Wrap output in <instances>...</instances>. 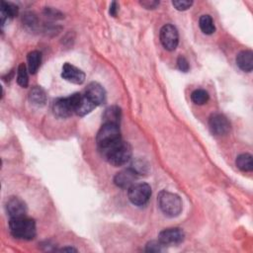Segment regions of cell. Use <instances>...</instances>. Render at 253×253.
<instances>
[{
    "label": "cell",
    "mask_w": 253,
    "mask_h": 253,
    "mask_svg": "<svg viewBox=\"0 0 253 253\" xmlns=\"http://www.w3.org/2000/svg\"><path fill=\"white\" fill-rule=\"evenodd\" d=\"M105 159L114 166H122L126 164L131 157V146L123 139L113 145L101 150Z\"/></svg>",
    "instance_id": "6da1fadb"
},
{
    "label": "cell",
    "mask_w": 253,
    "mask_h": 253,
    "mask_svg": "<svg viewBox=\"0 0 253 253\" xmlns=\"http://www.w3.org/2000/svg\"><path fill=\"white\" fill-rule=\"evenodd\" d=\"M9 228L11 234L18 239L31 240L36 236V222L27 215L11 217Z\"/></svg>",
    "instance_id": "7a4b0ae2"
},
{
    "label": "cell",
    "mask_w": 253,
    "mask_h": 253,
    "mask_svg": "<svg viewBox=\"0 0 253 253\" xmlns=\"http://www.w3.org/2000/svg\"><path fill=\"white\" fill-rule=\"evenodd\" d=\"M157 201L161 211L169 217H175L182 211V201L174 193L162 191L159 193Z\"/></svg>",
    "instance_id": "3957f363"
},
{
    "label": "cell",
    "mask_w": 253,
    "mask_h": 253,
    "mask_svg": "<svg viewBox=\"0 0 253 253\" xmlns=\"http://www.w3.org/2000/svg\"><path fill=\"white\" fill-rule=\"evenodd\" d=\"M121 139L122 137L120 127L118 125L113 124H103L96 137V141L100 150L113 145Z\"/></svg>",
    "instance_id": "277c9868"
},
{
    "label": "cell",
    "mask_w": 253,
    "mask_h": 253,
    "mask_svg": "<svg viewBox=\"0 0 253 253\" xmlns=\"http://www.w3.org/2000/svg\"><path fill=\"white\" fill-rule=\"evenodd\" d=\"M151 196V188L146 183H134L127 189V197L134 206L141 207L147 204Z\"/></svg>",
    "instance_id": "5b68a950"
},
{
    "label": "cell",
    "mask_w": 253,
    "mask_h": 253,
    "mask_svg": "<svg viewBox=\"0 0 253 253\" xmlns=\"http://www.w3.org/2000/svg\"><path fill=\"white\" fill-rule=\"evenodd\" d=\"M160 42L165 49L174 50L179 42L177 29L170 24L164 25L160 30Z\"/></svg>",
    "instance_id": "8992f818"
},
{
    "label": "cell",
    "mask_w": 253,
    "mask_h": 253,
    "mask_svg": "<svg viewBox=\"0 0 253 253\" xmlns=\"http://www.w3.org/2000/svg\"><path fill=\"white\" fill-rule=\"evenodd\" d=\"M69 97L71 100L73 112L78 116H85L96 107V105L93 102H91L85 94L74 93Z\"/></svg>",
    "instance_id": "52a82bcc"
},
{
    "label": "cell",
    "mask_w": 253,
    "mask_h": 253,
    "mask_svg": "<svg viewBox=\"0 0 253 253\" xmlns=\"http://www.w3.org/2000/svg\"><path fill=\"white\" fill-rule=\"evenodd\" d=\"M184 237L185 233L181 228L171 227L160 231L158 235V241L162 245H175L183 242Z\"/></svg>",
    "instance_id": "ba28073f"
},
{
    "label": "cell",
    "mask_w": 253,
    "mask_h": 253,
    "mask_svg": "<svg viewBox=\"0 0 253 253\" xmlns=\"http://www.w3.org/2000/svg\"><path fill=\"white\" fill-rule=\"evenodd\" d=\"M209 126L214 135H224L230 129V124L227 118L221 114L211 115L209 120Z\"/></svg>",
    "instance_id": "9c48e42d"
},
{
    "label": "cell",
    "mask_w": 253,
    "mask_h": 253,
    "mask_svg": "<svg viewBox=\"0 0 253 253\" xmlns=\"http://www.w3.org/2000/svg\"><path fill=\"white\" fill-rule=\"evenodd\" d=\"M84 94L96 106L102 105L106 101V91L97 82H91L87 85Z\"/></svg>",
    "instance_id": "30bf717a"
},
{
    "label": "cell",
    "mask_w": 253,
    "mask_h": 253,
    "mask_svg": "<svg viewBox=\"0 0 253 253\" xmlns=\"http://www.w3.org/2000/svg\"><path fill=\"white\" fill-rule=\"evenodd\" d=\"M61 76L66 81L74 84H82L85 80V73L81 69L68 62L63 64Z\"/></svg>",
    "instance_id": "8fae6325"
},
{
    "label": "cell",
    "mask_w": 253,
    "mask_h": 253,
    "mask_svg": "<svg viewBox=\"0 0 253 253\" xmlns=\"http://www.w3.org/2000/svg\"><path fill=\"white\" fill-rule=\"evenodd\" d=\"M6 211L10 218L24 216L27 213V206L20 198L10 197L6 202Z\"/></svg>",
    "instance_id": "7c38bea8"
},
{
    "label": "cell",
    "mask_w": 253,
    "mask_h": 253,
    "mask_svg": "<svg viewBox=\"0 0 253 253\" xmlns=\"http://www.w3.org/2000/svg\"><path fill=\"white\" fill-rule=\"evenodd\" d=\"M53 114L58 118H67L74 114L70 97L58 98L53 102L52 105Z\"/></svg>",
    "instance_id": "4fadbf2b"
},
{
    "label": "cell",
    "mask_w": 253,
    "mask_h": 253,
    "mask_svg": "<svg viewBox=\"0 0 253 253\" xmlns=\"http://www.w3.org/2000/svg\"><path fill=\"white\" fill-rule=\"evenodd\" d=\"M136 178L137 174L128 168L118 172L114 177V183L122 189H128L132 184L135 183Z\"/></svg>",
    "instance_id": "5bb4252c"
},
{
    "label": "cell",
    "mask_w": 253,
    "mask_h": 253,
    "mask_svg": "<svg viewBox=\"0 0 253 253\" xmlns=\"http://www.w3.org/2000/svg\"><path fill=\"white\" fill-rule=\"evenodd\" d=\"M237 66L244 72H251L253 68V52L246 49L240 51L236 56Z\"/></svg>",
    "instance_id": "9a60e30c"
},
{
    "label": "cell",
    "mask_w": 253,
    "mask_h": 253,
    "mask_svg": "<svg viewBox=\"0 0 253 253\" xmlns=\"http://www.w3.org/2000/svg\"><path fill=\"white\" fill-rule=\"evenodd\" d=\"M122 118V111L118 106H111L107 108L102 116L103 124H113L120 126Z\"/></svg>",
    "instance_id": "2e32d148"
},
{
    "label": "cell",
    "mask_w": 253,
    "mask_h": 253,
    "mask_svg": "<svg viewBox=\"0 0 253 253\" xmlns=\"http://www.w3.org/2000/svg\"><path fill=\"white\" fill-rule=\"evenodd\" d=\"M18 14V7L12 3L2 1L1 2V10H0V15H1V24L2 26L4 25L5 21L8 19H11L15 17Z\"/></svg>",
    "instance_id": "e0dca14e"
},
{
    "label": "cell",
    "mask_w": 253,
    "mask_h": 253,
    "mask_svg": "<svg viewBox=\"0 0 253 253\" xmlns=\"http://www.w3.org/2000/svg\"><path fill=\"white\" fill-rule=\"evenodd\" d=\"M29 99L30 101L37 106H43L46 101V96L45 92L39 86H35L29 94Z\"/></svg>",
    "instance_id": "ac0fdd59"
},
{
    "label": "cell",
    "mask_w": 253,
    "mask_h": 253,
    "mask_svg": "<svg viewBox=\"0 0 253 253\" xmlns=\"http://www.w3.org/2000/svg\"><path fill=\"white\" fill-rule=\"evenodd\" d=\"M27 58H28V68H29V71H30V73L35 74L38 71V69H39V67L41 65L42 54L38 50H33V51L29 52Z\"/></svg>",
    "instance_id": "d6986e66"
},
{
    "label": "cell",
    "mask_w": 253,
    "mask_h": 253,
    "mask_svg": "<svg viewBox=\"0 0 253 253\" xmlns=\"http://www.w3.org/2000/svg\"><path fill=\"white\" fill-rule=\"evenodd\" d=\"M236 166L245 172H250L253 169L252 156L248 153H243L237 156L236 158Z\"/></svg>",
    "instance_id": "ffe728a7"
},
{
    "label": "cell",
    "mask_w": 253,
    "mask_h": 253,
    "mask_svg": "<svg viewBox=\"0 0 253 253\" xmlns=\"http://www.w3.org/2000/svg\"><path fill=\"white\" fill-rule=\"evenodd\" d=\"M199 26L202 32L206 35H211L215 31L213 21L210 15H203L199 20Z\"/></svg>",
    "instance_id": "44dd1931"
},
{
    "label": "cell",
    "mask_w": 253,
    "mask_h": 253,
    "mask_svg": "<svg viewBox=\"0 0 253 253\" xmlns=\"http://www.w3.org/2000/svg\"><path fill=\"white\" fill-rule=\"evenodd\" d=\"M209 93L204 89H197L192 92L191 100L196 105H204L209 101Z\"/></svg>",
    "instance_id": "7402d4cb"
},
{
    "label": "cell",
    "mask_w": 253,
    "mask_h": 253,
    "mask_svg": "<svg viewBox=\"0 0 253 253\" xmlns=\"http://www.w3.org/2000/svg\"><path fill=\"white\" fill-rule=\"evenodd\" d=\"M17 82L21 87L26 88L29 83V77H28V72H27V67L24 63H21L18 67V72H17Z\"/></svg>",
    "instance_id": "603a6c76"
},
{
    "label": "cell",
    "mask_w": 253,
    "mask_h": 253,
    "mask_svg": "<svg viewBox=\"0 0 253 253\" xmlns=\"http://www.w3.org/2000/svg\"><path fill=\"white\" fill-rule=\"evenodd\" d=\"M131 170H133L136 174H137V176L138 175H142V174H146L147 173V171H148V166H147V164L144 162V161H142V160H135V161H133L132 162V164H131V166L129 167Z\"/></svg>",
    "instance_id": "cb8c5ba5"
},
{
    "label": "cell",
    "mask_w": 253,
    "mask_h": 253,
    "mask_svg": "<svg viewBox=\"0 0 253 253\" xmlns=\"http://www.w3.org/2000/svg\"><path fill=\"white\" fill-rule=\"evenodd\" d=\"M173 6L179 10V11H184L189 9L193 5V1H187V0H178V1H173L172 2Z\"/></svg>",
    "instance_id": "d4e9b609"
},
{
    "label": "cell",
    "mask_w": 253,
    "mask_h": 253,
    "mask_svg": "<svg viewBox=\"0 0 253 253\" xmlns=\"http://www.w3.org/2000/svg\"><path fill=\"white\" fill-rule=\"evenodd\" d=\"M162 244L159 241H150L146 244L145 251L147 252H159L162 250Z\"/></svg>",
    "instance_id": "484cf974"
},
{
    "label": "cell",
    "mask_w": 253,
    "mask_h": 253,
    "mask_svg": "<svg viewBox=\"0 0 253 253\" xmlns=\"http://www.w3.org/2000/svg\"><path fill=\"white\" fill-rule=\"evenodd\" d=\"M177 65H178V68H179L181 71H183V72H187V71L189 70V68H190L189 62H188L187 59H186L184 56H182V55H180V56L178 57V59H177Z\"/></svg>",
    "instance_id": "4316f807"
},
{
    "label": "cell",
    "mask_w": 253,
    "mask_h": 253,
    "mask_svg": "<svg viewBox=\"0 0 253 253\" xmlns=\"http://www.w3.org/2000/svg\"><path fill=\"white\" fill-rule=\"evenodd\" d=\"M140 4L146 8V9H155L158 5H159V2L158 1H149V0H144V1H140Z\"/></svg>",
    "instance_id": "83f0119b"
},
{
    "label": "cell",
    "mask_w": 253,
    "mask_h": 253,
    "mask_svg": "<svg viewBox=\"0 0 253 253\" xmlns=\"http://www.w3.org/2000/svg\"><path fill=\"white\" fill-rule=\"evenodd\" d=\"M118 8H119V6H118L117 2H112V4L110 5V14L115 17L117 15Z\"/></svg>",
    "instance_id": "f1b7e54d"
},
{
    "label": "cell",
    "mask_w": 253,
    "mask_h": 253,
    "mask_svg": "<svg viewBox=\"0 0 253 253\" xmlns=\"http://www.w3.org/2000/svg\"><path fill=\"white\" fill-rule=\"evenodd\" d=\"M61 251H76V250L73 248H62Z\"/></svg>",
    "instance_id": "f546056e"
}]
</instances>
